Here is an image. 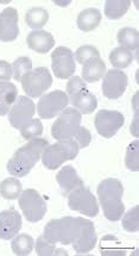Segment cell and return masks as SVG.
Segmentation results:
<instances>
[{"label":"cell","instance_id":"28","mask_svg":"<svg viewBox=\"0 0 139 256\" xmlns=\"http://www.w3.org/2000/svg\"><path fill=\"white\" fill-rule=\"evenodd\" d=\"M110 62L116 68H128L134 62V54L123 46H118L111 52Z\"/></svg>","mask_w":139,"mask_h":256},{"label":"cell","instance_id":"31","mask_svg":"<svg viewBox=\"0 0 139 256\" xmlns=\"http://www.w3.org/2000/svg\"><path fill=\"white\" fill-rule=\"evenodd\" d=\"M139 141L136 140L130 143L125 155V164L130 170L138 172L139 170Z\"/></svg>","mask_w":139,"mask_h":256},{"label":"cell","instance_id":"16","mask_svg":"<svg viewBox=\"0 0 139 256\" xmlns=\"http://www.w3.org/2000/svg\"><path fill=\"white\" fill-rule=\"evenodd\" d=\"M21 216L14 208L0 212V238L5 241L13 238L21 229Z\"/></svg>","mask_w":139,"mask_h":256},{"label":"cell","instance_id":"25","mask_svg":"<svg viewBox=\"0 0 139 256\" xmlns=\"http://www.w3.org/2000/svg\"><path fill=\"white\" fill-rule=\"evenodd\" d=\"M21 192H23V185L17 178H7L0 184V196L7 200L19 198Z\"/></svg>","mask_w":139,"mask_h":256},{"label":"cell","instance_id":"3","mask_svg":"<svg viewBox=\"0 0 139 256\" xmlns=\"http://www.w3.org/2000/svg\"><path fill=\"white\" fill-rule=\"evenodd\" d=\"M97 194L103 206L104 216L111 222H118L123 218L125 205L123 202L124 186L117 179H105L99 184Z\"/></svg>","mask_w":139,"mask_h":256},{"label":"cell","instance_id":"34","mask_svg":"<svg viewBox=\"0 0 139 256\" xmlns=\"http://www.w3.org/2000/svg\"><path fill=\"white\" fill-rule=\"evenodd\" d=\"M74 56H75L76 62H79L80 64H85L93 58H100V52L93 46H82L77 49Z\"/></svg>","mask_w":139,"mask_h":256},{"label":"cell","instance_id":"2","mask_svg":"<svg viewBox=\"0 0 139 256\" xmlns=\"http://www.w3.org/2000/svg\"><path fill=\"white\" fill-rule=\"evenodd\" d=\"M49 146L48 140L36 138L30 140L26 144L20 146L18 150L12 155L7 162V172L12 176H25L30 173L31 170L36 166V164L41 160L42 152L45 146Z\"/></svg>","mask_w":139,"mask_h":256},{"label":"cell","instance_id":"30","mask_svg":"<svg viewBox=\"0 0 139 256\" xmlns=\"http://www.w3.org/2000/svg\"><path fill=\"white\" fill-rule=\"evenodd\" d=\"M32 70V61L26 56H20L12 64V76L15 81H21L23 76Z\"/></svg>","mask_w":139,"mask_h":256},{"label":"cell","instance_id":"11","mask_svg":"<svg viewBox=\"0 0 139 256\" xmlns=\"http://www.w3.org/2000/svg\"><path fill=\"white\" fill-rule=\"evenodd\" d=\"M51 68L58 79H69L76 70L75 58L72 49L57 46L51 54Z\"/></svg>","mask_w":139,"mask_h":256},{"label":"cell","instance_id":"23","mask_svg":"<svg viewBox=\"0 0 139 256\" xmlns=\"http://www.w3.org/2000/svg\"><path fill=\"white\" fill-rule=\"evenodd\" d=\"M117 40L123 48L128 49V50H137L139 46V34L137 29L134 28H123L118 31L117 35Z\"/></svg>","mask_w":139,"mask_h":256},{"label":"cell","instance_id":"5","mask_svg":"<svg viewBox=\"0 0 139 256\" xmlns=\"http://www.w3.org/2000/svg\"><path fill=\"white\" fill-rule=\"evenodd\" d=\"M80 146L75 141H57L55 144H49L42 152V162L45 168L55 170L66 161L74 160L79 154Z\"/></svg>","mask_w":139,"mask_h":256},{"label":"cell","instance_id":"20","mask_svg":"<svg viewBox=\"0 0 139 256\" xmlns=\"http://www.w3.org/2000/svg\"><path fill=\"white\" fill-rule=\"evenodd\" d=\"M82 66V79L86 82H97L106 74V64L101 58H93Z\"/></svg>","mask_w":139,"mask_h":256},{"label":"cell","instance_id":"22","mask_svg":"<svg viewBox=\"0 0 139 256\" xmlns=\"http://www.w3.org/2000/svg\"><path fill=\"white\" fill-rule=\"evenodd\" d=\"M101 18H103V14L98 8H86L77 16V28L81 31H85V32H89V31H93L95 28H98L101 22Z\"/></svg>","mask_w":139,"mask_h":256},{"label":"cell","instance_id":"12","mask_svg":"<svg viewBox=\"0 0 139 256\" xmlns=\"http://www.w3.org/2000/svg\"><path fill=\"white\" fill-rule=\"evenodd\" d=\"M36 114V105L29 96H19L8 112V122L14 129L20 130L33 120Z\"/></svg>","mask_w":139,"mask_h":256},{"label":"cell","instance_id":"33","mask_svg":"<svg viewBox=\"0 0 139 256\" xmlns=\"http://www.w3.org/2000/svg\"><path fill=\"white\" fill-rule=\"evenodd\" d=\"M123 222L122 226L124 230L129 231V232H137L139 230V224H138V206L132 208L129 212H126L125 214H123Z\"/></svg>","mask_w":139,"mask_h":256},{"label":"cell","instance_id":"14","mask_svg":"<svg viewBox=\"0 0 139 256\" xmlns=\"http://www.w3.org/2000/svg\"><path fill=\"white\" fill-rule=\"evenodd\" d=\"M129 78L120 70H110L106 72L103 81V94L108 99L120 98L128 87Z\"/></svg>","mask_w":139,"mask_h":256},{"label":"cell","instance_id":"32","mask_svg":"<svg viewBox=\"0 0 139 256\" xmlns=\"http://www.w3.org/2000/svg\"><path fill=\"white\" fill-rule=\"evenodd\" d=\"M20 134L23 136V138H25L26 141H30V140L41 136L43 134V124L41 120H31L25 126L21 128Z\"/></svg>","mask_w":139,"mask_h":256},{"label":"cell","instance_id":"17","mask_svg":"<svg viewBox=\"0 0 139 256\" xmlns=\"http://www.w3.org/2000/svg\"><path fill=\"white\" fill-rule=\"evenodd\" d=\"M80 223L79 218L63 217L57 220V243L63 246L72 244L79 236Z\"/></svg>","mask_w":139,"mask_h":256},{"label":"cell","instance_id":"35","mask_svg":"<svg viewBox=\"0 0 139 256\" xmlns=\"http://www.w3.org/2000/svg\"><path fill=\"white\" fill-rule=\"evenodd\" d=\"M12 78V66L7 61L0 60V82L8 81Z\"/></svg>","mask_w":139,"mask_h":256},{"label":"cell","instance_id":"29","mask_svg":"<svg viewBox=\"0 0 139 256\" xmlns=\"http://www.w3.org/2000/svg\"><path fill=\"white\" fill-rule=\"evenodd\" d=\"M36 252L39 256H51V255H64L67 256L68 252L64 249H58L54 243L45 241L43 236H39L36 242Z\"/></svg>","mask_w":139,"mask_h":256},{"label":"cell","instance_id":"10","mask_svg":"<svg viewBox=\"0 0 139 256\" xmlns=\"http://www.w3.org/2000/svg\"><path fill=\"white\" fill-rule=\"evenodd\" d=\"M125 118L119 111L100 110L94 118V126L98 134L105 138H112L124 126Z\"/></svg>","mask_w":139,"mask_h":256},{"label":"cell","instance_id":"15","mask_svg":"<svg viewBox=\"0 0 139 256\" xmlns=\"http://www.w3.org/2000/svg\"><path fill=\"white\" fill-rule=\"evenodd\" d=\"M19 35L18 11L14 8H6L0 12V40L12 42Z\"/></svg>","mask_w":139,"mask_h":256},{"label":"cell","instance_id":"6","mask_svg":"<svg viewBox=\"0 0 139 256\" xmlns=\"http://www.w3.org/2000/svg\"><path fill=\"white\" fill-rule=\"evenodd\" d=\"M18 205L24 217L30 223H37L42 220L48 210L44 198L33 188H27L21 192L18 199Z\"/></svg>","mask_w":139,"mask_h":256},{"label":"cell","instance_id":"19","mask_svg":"<svg viewBox=\"0 0 139 256\" xmlns=\"http://www.w3.org/2000/svg\"><path fill=\"white\" fill-rule=\"evenodd\" d=\"M26 43L30 49L39 54H46L55 46V38L50 32L44 30H35L26 37Z\"/></svg>","mask_w":139,"mask_h":256},{"label":"cell","instance_id":"1","mask_svg":"<svg viewBox=\"0 0 139 256\" xmlns=\"http://www.w3.org/2000/svg\"><path fill=\"white\" fill-rule=\"evenodd\" d=\"M51 135L57 141H75L80 149L91 144V131L81 126V114L73 108H66L51 126Z\"/></svg>","mask_w":139,"mask_h":256},{"label":"cell","instance_id":"27","mask_svg":"<svg viewBox=\"0 0 139 256\" xmlns=\"http://www.w3.org/2000/svg\"><path fill=\"white\" fill-rule=\"evenodd\" d=\"M33 244H35V241H33L32 237L27 234H20L12 241L11 248L15 255L26 256L31 254Z\"/></svg>","mask_w":139,"mask_h":256},{"label":"cell","instance_id":"4","mask_svg":"<svg viewBox=\"0 0 139 256\" xmlns=\"http://www.w3.org/2000/svg\"><path fill=\"white\" fill-rule=\"evenodd\" d=\"M69 102L81 114H91L98 106V99L86 87V82L80 76H72L67 84Z\"/></svg>","mask_w":139,"mask_h":256},{"label":"cell","instance_id":"9","mask_svg":"<svg viewBox=\"0 0 139 256\" xmlns=\"http://www.w3.org/2000/svg\"><path fill=\"white\" fill-rule=\"evenodd\" d=\"M68 104H69V98L67 93L56 90L41 96L36 111H38V116L42 120H52L60 114Z\"/></svg>","mask_w":139,"mask_h":256},{"label":"cell","instance_id":"13","mask_svg":"<svg viewBox=\"0 0 139 256\" xmlns=\"http://www.w3.org/2000/svg\"><path fill=\"white\" fill-rule=\"evenodd\" d=\"M80 223V232L77 238L72 243L73 249L76 254H88L97 246V232L94 223L86 218L77 217Z\"/></svg>","mask_w":139,"mask_h":256},{"label":"cell","instance_id":"26","mask_svg":"<svg viewBox=\"0 0 139 256\" xmlns=\"http://www.w3.org/2000/svg\"><path fill=\"white\" fill-rule=\"evenodd\" d=\"M49 14L43 8H32L26 12L25 22L31 29L39 30L48 23Z\"/></svg>","mask_w":139,"mask_h":256},{"label":"cell","instance_id":"18","mask_svg":"<svg viewBox=\"0 0 139 256\" xmlns=\"http://www.w3.org/2000/svg\"><path fill=\"white\" fill-rule=\"evenodd\" d=\"M56 181L64 196H69V193L76 190L77 187L85 185L83 180L79 176L76 170L73 166L62 167V170L56 176Z\"/></svg>","mask_w":139,"mask_h":256},{"label":"cell","instance_id":"21","mask_svg":"<svg viewBox=\"0 0 139 256\" xmlns=\"http://www.w3.org/2000/svg\"><path fill=\"white\" fill-rule=\"evenodd\" d=\"M18 98V90L10 81L0 82V116L8 114L11 106Z\"/></svg>","mask_w":139,"mask_h":256},{"label":"cell","instance_id":"24","mask_svg":"<svg viewBox=\"0 0 139 256\" xmlns=\"http://www.w3.org/2000/svg\"><path fill=\"white\" fill-rule=\"evenodd\" d=\"M130 0H106L105 2V16L108 20H119L129 11Z\"/></svg>","mask_w":139,"mask_h":256},{"label":"cell","instance_id":"8","mask_svg":"<svg viewBox=\"0 0 139 256\" xmlns=\"http://www.w3.org/2000/svg\"><path fill=\"white\" fill-rule=\"evenodd\" d=\"M68 206L70 210L80 212L87 217H97L99 214V205L95 196L85 185L77 187L68 196Z\"/></svg>","mask_w":139,"mask_h":256},{"label":"cell","instance_id":"7","mask_svg":"<svg viewBox=\"0 0 139 256\" xmlns=\"http://www.w3.org/2000/svg\"><path fill=\"white\" fill-rule=\"evenodd\" d=\"M52 85V76L48 68L38 67L31 70L21 79V87L30 98H38Z\"/></svg>","mask_w":139,"mask_h":256}]
</instances>
